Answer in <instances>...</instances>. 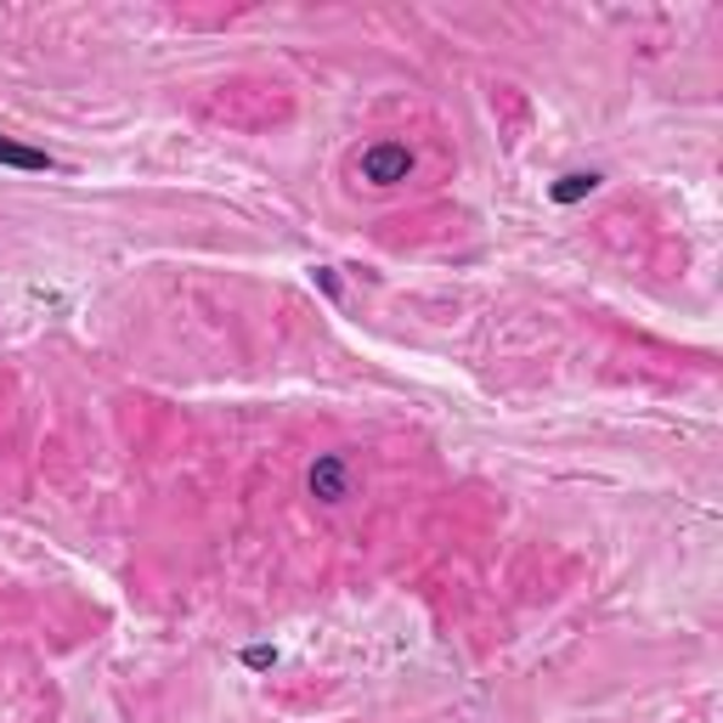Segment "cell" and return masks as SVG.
Returning <instances> with one entry per match:
<instances>
[{"instance_id": "cell-1", "label": "cell", "mask_w": 723, "mask_h": 723, "mask_svg": "<svg viewBox=\"0 0 723 723\" xmlns=\"http://www.w3.org/2000/svg\"><path fill=\"white\" fill-rule=\"evenodd\" d=\"M306 492L317 503H345L357 492V475H351V458L345 453H317V464L306 469Z\"/></svg>"}, {"instance_id": "cell-2", "label": "cell", "mask_w": 723, "mask_h": 723, "mask_svg": "<svg viewBox=\"0 0 723 723\" xmlns=\"http://www.w3.org/2000/svg\"><path fill=\"white\" fill-rule=\"evenodd\" d=\"M357 176L368 187H396V181L413 176V153L402 148V141H373V148L357 153Z\"/></svg>"}, {"instance_id": "cell-3", "label": "cell", "mask_w": 723, "mask_h": 723, "mask_svg": "<svg viewBox=\"0 0 723 723\" xmlns=\"http://www.w3.org/2000/svg\"><path fill=\"white\" fill-rule=\"evenodd\" d=\"M0 164H12V170H57V159H52V153L23 148V141H7V136H0Z\"/></svg>"}, {"instance_id": "cell-4", "label": "cell", "mask_w": 723, "mask_h": 723, "mask_svg": "<svg viewBox=\"0 0 723 723\" xmlns=\"http://www.w3.org/2000/svg\"><path fill=\"white\" fill-rule=\"evenodd\" d=\"M588 187H594V176H565V181L554 187V199H560V204H571V199H583Z\"/></svg>"}]
</instances>
